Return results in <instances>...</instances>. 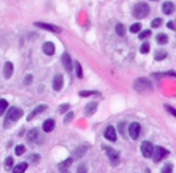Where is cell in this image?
Returning <instances> with one entry per match:
<instances>
[{"mask_svg":"<svg viewBox=\"0 0 176 173\" xmlns=\"http://www.w3.org/2000/svg\"><path fill=\"white\" fill-rule=\"evenodd\" d=\"M134 89L138 93H148L153 89V86H152V83L148 78L140 77L134 82Z\"/></svg>","mask_w":176,"mask_h":173,"instance_id":"cell-1","label":"cell"},{"mask_svg":"<svg viewBox=\"0 0 176 173\" xmlns=\"http://www.w3.org/2000/svg\"><path fill=\"white\" fill-rule=\"evenodd\" d=\"M23 115V111L18 107H12L9 110L7 114H6V118L4 120V126L5 128H9L10 126V123L12 121H17L18 119H21V117Z\"/></svg>","mask_w":176,"mask_h":173,"instance_id":"cell-2","label":"cell"},{"mask_svg":"<svg viewBox=\"0 0 176 173\" xmlns=\"http://www.w3.org/2000/svg\"><path fill=\"white\" fill-rule=\"evenodd\" d=\"M148 13H150V6L146 2H138L133 7V16L138 19L145 18L146 16H148Z\"/></svg>","mask_w":176,"mask_h":173,"instance_id":"cell-3","label":"cell"},{"mask_svg":"<svg viewBox=\"0 0 176 173\" xmlns=\"http://www.w3.org/2000/svg\"><path fill=\"white\" fill-rule=\"evenodd\" d=\"M168 155H169V152H168L165 148L157 145V147H154V148H153L152 160H153L154 162H159V161H162L164 158H166Z\"/></svg>","mask_w":176,"mask_h":173,"instance_id":"cell-4","label":"cell"},{"mask_svg":"<svg viewBox=\"0 0 176 173\" xmlns=\"http://www.w3.org/2000/svg\"><path fill=\"white\" fill-rule=\"evenodd\" d=\"M105 152H106V155L110 159V162L112 166H116L119 162V155H118V152L116 149L111 148V147H105Z\"/></svg>","mask_w":176,"mask_h":173,"instance_id":"cell-5","label":"cell"},{"mask_svg":"<svg viewBox=\"0 0 176 173\" xmlns=\"http://www.w3.org/2000/svg\"><path fill=\"white\" fill-rule=\"evenodd\" d=\"M140 131H141V126H140V124L136 123V121L132 123V124L128 126V133H129V136H130L132 140H138V138H139Z\"/></svg>","mask_w":176,"mask_h":173,"instance_id":"cell-6","label":"cell"},{"mask_svg":"<svg viewBox=\"0 0 176 173\" xmlns=\"http://www.w3.org/2000/svg\"><path fill=\"white\" fill-rule=\"evenodd\" d=\"M153 145L151 142H148V141H144L142 143H141V147H140V150H141V153H142V155L145 156V158H152V154H153Z\"/></svg>","mask_w":176,"mask_h":173,"instance_id":"cell-7","label":"cell"},{"mask_svg":"<svg viewBox=\"0 0 176 173\" xmlns=\"http://www.w3.org/2000/svg\"><path fill=\"white\" fill-rule=\"evenodd\" d=\"M27 141H28V143H39V141H40V131L39 129H31L27 133Z\"/></svg>","mask_w":176,"mask_h":173,"instance_id":"cell-8","label":"cell"},{"mask_svg":"<svg viewBox=\"0 0 176 173\" xmlns=\"http://www.w3.org/2000/svg\"><path fill=\"white\" fill-rule=\"evenodd\" d=\"M104 137L107 140V141H111V142H115L117 140V135H116V130L114 126L109 125L105 131H104Z\"/></svg>","mask_w":176,"mask_h":173,"instance_id":"cell-9","label":"cell"},{"mask_svg":"<svg viewBox=\"0 0 176 173\" xmlns=\"http://www.w3.org/2000/svg\"><path fill=\"white\" fill-rule=\"evenodd\" d=\"M34 25H35V27H38V28L48 30V31L60 33V28H59V27H56V25H53V24H47V23H42V22H35V23H34Z\"/></svg>","mask_w":176,"mask_h":173,"instance_id":"cell-10","label":"cell"},{"mask_svg":"<svg viewBox=\"0 0 176 173\" xmlns=\"http://www.w3.org/2000/svg\"><path fill=\"white\" fill-rule=\"evenodd\" d=\"M97 110H98V103L94 102V101H92V102H89V103L86 105L83 113H85L86 117H92V115L97 112Z\"/></svg>","mask_w":176,"mask_h":173,"instance_id":"cell-11","label":"cell"},{"mask_svg":"<svg viewBox=\"0 0 176 173\" xmlns=\"http://www.w3.org/2000/svg\"><path fill=\"white\" fill-rule=\"evenodd\" d=\"M63 84H64L63 75H56L54 78H53V83H52L53 90H54V91H60L62 88H63Z\"/></svg>","mask_w":176,"mask_h":173,"instance_id":"cell-12","label":"cell"},{"mask_svg":"<svg viewBox=\"0 0 176 173\" xmlns=\"http://www.w3.org/2000/svg\"><path fill=\"white\" fill-rule=\"evenodd\" d=\"M62 63H63V65H64V67H65V70L66 71H71L73 70V63H71V58L70 56L65 52V53H63V56H62Z\"/></svg>","mask_w":176,"mask_h":173,"instance_id":"cell-13","label":"cell"},{"mask_svg":"<svg viewBox=\"0 0 176 173\" xmlns=\"http://www.w3.org/2000/svg\"><path fill=\"white\" fill-rule=\"evenodd\" d=\"M12 75H14V64L11 61H6L4 65V77L9 79L11 78Z\"/></svg>","mask_w":176,"mask_h":173,"instance_id":"cell-14","label":"cell"},{"mask_svg":"<svg viewBox=\"0 0 176 173\" xmlns=\"http://www.w3.org/2000/svg\"><path fill=\"white\" fill-rule=\"evenodd\" d=\"M42 52H44L46 56H53L54 52H56V47L52 42H45L42 44Z\"/></svg>","mask_w":176,"mask_h":173,"instance_id":"cell-15","label":"cell"},{"mask_svg":"<svg viewBox=\"0 0 176 173\" xmlns=\"http://www.w3.org/2000/svg\"><path fill=\"white\" fill-rule=\"evenodd\" d=\"M71 165H73V159L71 158H68L65 159L63 162H60L58 165V170L60 172H66L70 167H71Z\"/></svg>","mask_w":176,"mask_h":173,"instance_id":"cell-16","label":"cell"},{"mask_svg":"<svg viewBox=\"0 0 176 173\" xmlns=\"http://www.w3.org/2000/svg\"><path fill=\"white\" fill-rule=\"evenodd\" d=\"M46 108H47V106H46V105H39V106H36V107L33 110V112H30L29 115L27 117V120H31V119H33L35 115H38L39 113L44 112Z\"/></svg>","mask_w":176,"mask_h":173,"instance_id":"cell-17","label":"cell"},{"mask_svg":"<svg viewBox=\"0 0 176 173\" xmlns=\"http://www.w3.org/2000/svg\"><path fill=\"white\" fill-rule=\"evenodd\" d=\"M56 126V121L53 119H46L42 124V130L45 132H51Z\"/></svg>","mask_w":176,"mask_h":173,"instance_id":"cell-18","label":"cell"},{"mask_svg":"<svg viewBox=\"0 0 176 173\" xmlns=\"http://www.w3.org/2000/svg\"><path fill=\"white\" fill-rule=\"evenodd\" d=\"M174 10H175V6H174V4L170 2V1H165V2L162 5V11H163V13L164 14L173 13Z\"/></svg>","mask_w":176,"mask_h":173,"instance_id":"cell-19","label":"cell"},{"mask_svg":"<svg viewBox=\"0 0 176 173\" xmlns=\"http://www.w3.org/2000/svg\"><path fill=\"white\" fill-rule=\"evenodd\" d=\"M88 150V145L86 144H83V145H80V147H77L76 149H75V152H74V154L77 156V158H82L86 153H87Z\"/></svg>","mask_w":176,"mask_h":173,"instance_id":"cell-20","label":"cell"},{"mask_svg":"<svg viewBox=\"0 0 176 173\" xmlns=\"http://www.w3.org/2000/svg\"><path fill=\"white\" fill-rule=\"evenodd\" d=\"M27 167H28V163H27V162H21V163H18L17 166L14 167L12 173H24V171L27 170Z\"/></svg>","mask_w":176,"mask_h":173,"instance_id":"cell-21","label":"cell"},{"mask_svg":"<svg viewBox=\"0 0 176 173\" xmlns=\"http://www.w3.org/2000/svg\"><path fill=\"white\" fill-rule=\"evenodd\" d=\"M168 35L166 34H164V33H161V34H158L157 36H156V42L158 43V44H165V43H168Z\"/></svg>","mask_w":176,"mask_h":173,"instance_id":"cell-22","label":"cell"},{"mask_svg":"<svg viewBox=\"0 0 176 173\" xmlns=\"http://www.w3.org/2000/svg\"><path fill=\"white\" fill-rule=\"evenodd\" d=\"M166 57H168V53H166V51H164V49H158V51H156V53H154V59H156L157 61H161V60L165 59Z\"/></svg>","mask_w":176,"mask_h":173,"instance_id":"cell-23","label":"cell"},{"mask_svg":"<svg viewBox=\"0 0 176 173\" xmlns=\"http://www.w3.org/2000/svg\"><path fill=\"white\" fill-rule=\"evenodd\" d=\"M97 94H99L97 90H81V91L78 93V95L82 96V98H88V96L97 95Z\"/></svg>","mask_w":176,"mask_h":173,"instance_id":"cell-24","label":"cell"},{"mask_svg":"<svg viewBox=\"0 0 176 173\" xmlns=\"http://www.w3.org/2000/svg\"><path fill=\"white\" fill-rule=\"evenodd\" d=\"M115 30H116V34H117L118 36H123V35L126 34V27H124L122 23H118V24H116Z\"/></svg>","mask_w":176,"mask_h":173,"instance_id":"cell-25","label":"cell"},{"mask_svg":"<svg viewBox=\"0 0 176 173\" xmlns=\"http://www.w3.org/2000/svg\"><path fill=\"white\" fill-rule=\"evenodd\" d=\"M4 163H5V165H4L5 170H6V171H10L11 167L14 166V159L11 158V156H9V158L5 159V162H4Z\"/></svg>","mask_w":176,"mask_h":173,"instance_id":"cell-26","label":"cell"},{"mask_svg":"<svg viewBox=\"0 0 176 173\" xmlns=\"http://www.w3.org/2000/svg\"><path fill=\"white\" fill-rule=\"evenodd\" d=\"M75 69H76V75H77V77L81 79V78H83V72H82V66H81V64L78 63V61H76L75 63Z\"/></svg>","mask_w":176,"mask_h":173,"instance_id":"cell-27","label":"cell"},{"mask_svg":"<svg viewBox=\"0 0 176 173\" xmlns=\"http://www.w3.org/2000/svg\"><path fill=\"white\" fill-rule=\"evenodd\" d=\"M7 106H9L7 101L5 100V99H0V115L4 114V112H5L6 108H7Z\"/></svg>","mask_w":176,"mask_h":173,"instance_id":"cell-28","label":"cell"},{"mask_svg":"<svg viewBox=\"0 0 176 173\" xmlns=\"http://www.w3.org/2000/svg\"><path fill=\"white\" fill-rule=\"evenodd\" d=\"M26 153V147L23 145V144H19V145H17L16 147V149H15V154L16 155H23Z\"/></svg>","mask_w":176,"mask_h":173,"instance_id":"cell-29","label":"cell"},{"mask_svg":"<svg viewBox=\"0 0 176 173\" xmlns=\"http://www.w3.org/2000/svg\"><path fill=\"white\" fill-rule=\"evenodd\" d=\"M162 173H173V165L170 162L165 163L162 168Z\"/></svg>","mask_w":176,"mask_h":173,"instance_id":"cell-30","label":"cell"},{"mask_svg":"<svg viewBox=\"0 0 176 173\" xmlns=\"http://www.w3.org/2000/svg\"><path fill=\"white\" fill-rule=\"evenodd\" d=\"M150 52V43L148 42H144L141 44V47H140V53H142V54H146Z\"/></svg>","mask_w":176,"mask_h":173,"instance_id":"cell-31","label":"cell"},{"mask_svg":"<svg viewBox=\"0 0 176 173\" xmlns=\"http://www.w3.org/2000/svg\"><path fill=\"white\" fill-rule=\"evenodd\" d=\"M28 160L30 161V163H38L39 161H40V155L39 154H31L29 158H28Z\"/></svg>","mask_w":176,"mask_h":173,"instance_id":"cell-32","label":"cell"},{"mask_svg":"<svg viewBox=\"0 0 176 173\" xmlns=\"http://www.w3.org/2000/svg\"><path fill=\"white\" fill-rule=\"evenodd\" d=\"M69 107H70L69 103H63V105H60L58 108L59 113H62V114H63V113H66V112L69 111Z\"/></svg>","mask_w":176,"mask_h":173,"instance_id":"cell-33","label":"cell"},{"mask_svg":"<svg viewBox=\"0 0 176 173\" xmlns=\"http://www.w3.org/2000/svg\"><path fill=\"white\" fill-rule=\"evenodd\" d=\"M130 33H133V34H135V33H139L140 30H141V24L140 23H134L132 27H130Z\"/></svg>","mask_w":176,"mask_h":173,"instance_id":"cell-34","label":"cell"},{"mask_svg":"<svg viewBox=\"0 0 176 173\" xmlns=\"http://www.w3.org/2000/svg\"><path fill=\"white\" fill-rule=\"evenodd\" d=\"M150 36H151V30H144L139 34V39H141V40H145Z\"/></svg>","mask_w":176,"mask_h":173,"instance_id":"cell-35","label":"cell"},{"mask_svg":"<svg viewBox=\"0 0 176 173\" xmlns=\"http://www.w3.org/2000/svg\"><path fill=\"white\" fill-rule=\"evenodd\" d=\"M162 23H163L162 18H156V19H153V21H152L151 25H152V28H158V27H161L162 25Z\"/></svg>","mask_w":176,"mask_h":173,"instance_id":"cell-36","label":"cell"},{"mask_svg":"<svg viewBox=\"0 0 176 173\" xmlns=\"http://www.w3.org/2000/svg\"><path fill=\"white\" fill-rule=\"evenodd\" d=\"M87 166L85 163H81V165H78V167L76 170V173H87Z\"/></svg>","mask_w":176,"mask_h":173,"instance_id":"cell-37","label":"cell"},{"mask_svg":"<svg viewBox=\"0 0 176 173\" xmlns=\"http://www.w3.org/2000/svg\"><path fill=\"white\" fill-rule=\"evenodd\" d=\"M74 118V113L73 112H68L66 114H65V117H64V123L65 124H68L69 121H71Z\"/></svg>","mask_w":176,"mask_h":173,"instance_id":"cell-38","label":"cell"},{"mask_svg":"<svg viewBox=\"0 0 176 173\" xmlns=\"http://www.w3.org/2000/svg\"><path fill=\"white\" fill-rule=\"evenodd\" d=\"M164 107H165V110L170 113L171 115H174V117H176V110L175 108H173L171 106H169V105H164Z\"/></svg>","mask_w":176,"mask_h":173,"instance_id":"cell-39","label":"cell"},{"mask_svg":"<svg viewBox=\"0 0 176 173\" xmlns=\"http://www.w3.org/2000/svg\"><path fill=\"white\" fill-rule=\"evenodd\" d=\"M156 76H173V77H176V71H168V72H163V73H156Z\"/></svg>","mask_w":176,"mask_h":173,"instance_id":"cell-40","label":"cell"},{"mask_svg":"<svg viewBox=\"0 0 176 173\" xmlns=\"http://www.w3.org/2000/svg\"><path fill=\"white\" fill-rule=\"evenodd\" d=\"M31 81H33V76H31V75H27V76H26V79H24V84H26V86L29 84V83H31Z\"/></svg>","mask_w":176,"mask_h":173,"instance_id":"cell-41","label":"cell"},{"mask_svg":"<svg viewBox=\"0 0 176 173\" xmlns=\"http://www.w3.org/2000/svg\"><path fill=\"white\" fill-rule=\"evenodd\" d=\"M166 27L169 29H171V30H176V25L174 22H168V24H166Z\"/></svg>","mask_w":176,"mask_h":173,"instance_id":"cell-42","label":"cell"},{"mask_svg":"<svg viewBox=\"0 0 176 173\" xmlns=\"http://www.w3.org/2000/svg\"><path fill=\"white\" fill-rule=\"evenodd\" d=\"M63 173H70V172H68V171H66V172H63Z\"/></svg>","mask_w":176,"mask_h":173,"instance_id":"cell-43","label":"cell"},{"mask_svg":"<svg viewBox=\"0 0 176 173\" xmlns=\"http://www.w3.org/2000/svg\"><path fill=\"white\" fill-rule=\"evenodd\" d=\"M152 1H156V0H152Z\"/></svg>","mask_w":176,"mask_h":173,"instance_id":"cell-44","label":"cell"}]
</instances>
